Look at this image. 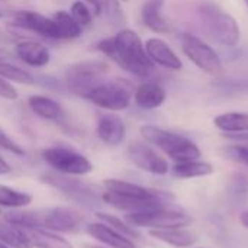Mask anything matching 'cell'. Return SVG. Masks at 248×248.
Segmentation results:
<instances>
[{
    "mask_svg": "<svg viewBox=\"0 0 248 248\" xmlns=\"http://www.w3.org/2000/svg\"><path fill=\"white\" fill-rule=\"evenodd\" d=\"M102 12H105L106 16H108V19L112 20L113 23H118L119 20L124 19L122 12H121V7H119V4L115 0H105L103 10Z\"/></svg>",
    "mask_w": 248,
    "mask_h": 248,
    "instance_id": "836d02e7",
    "label": "cell"
},
{
    "mask_svg": "<svg viewBox=\"0 0 248 248\" xmlns=\"http://www.w3.org/2000/svg\"><path fill=\"white\" fill-rule=\"evenodd\" d=\"M0 97L6 99V100H15L17 99V92L16 89L3 77H0Z\"/></svg>",
    "mask_w": 248,
    "mask_h": 248,
    "instance_id": "d590c367",
    "label": "cell"
},
{
    "mask_svg": "<svg viewBox=\"0 0 248 248\" xmlns=\"http://www.w3.org/2000/svg\"><path fill=\"white\" fill-rule=\"evenodd\" d=\"M45 212L13 209L4 215V221L19 228H44Z\"/></svg>",
    "mask_w": 248,
    "mask_h": 248,
    "instance_id": "484cf974",
    "label": "cell"
},
{
    "mask_svg": "<svg viewBox=\"0 0 248 248\" xmlns=\"http://www.w3.org/2000/svg\"><path fill=\"white\" fill-rule=\"evenodd\" d=\"M83 217L68 208H54L44 215V230L62 234H74L81 230Z\"/></svg>",
    "mask_w": 248,
    "mask_h": 248,
    "instance_id": "7c38bea8",
    "label": "cell"
},
{
    "mask_svg": "<svg viewBox=\"0 0 248 248\" xmlns=\"http://www.w3.org/2000/svg\"><path fill=\"white\" fill-rule=\"evenodd\" d=\"M150 235L164 244L177 248L193 247L198 241L196 235L186 228H169V230H150Z\"/></svg>",
    "mask_w": 248,
    "mask_h": 248,
    "instance_id": "44dd1931",
    "label": "cell"
},
{
    "mask_svg": "<svg viewBox=\"0 0 248 248\" xmlns=\"http://www.w3.org/2000/svg\"><path fill=\"white\" fill-rule=\"evenodd\" d=\"M96 49L135 77L147 78L154 71V62L150 60L140 35L131 29H122L115 36L99 41Z\"/></svg>",
    "mask_w": 248,
    "mask_h": 248,
    "instance_id": "6da1fadb",
    "label": "cell"
},
{
    "mask_svg": "<svg viewBox=\"0 0 248 248\" xmlns=\"http://www.w3.org/2000/svg\"><path fill=\"white\" fill-rule=\"evenodd\" d=\"M240 222H241V225H243L244 228H247L248 230V211L241 212V215H240Z\"/></svg>",
    "mask_w": 248,
    "mask_h": 248,
    "instance_id": "f35d334b",
    "label": "cell"
},
{
    "mask_svg": "<svg viewBox=\"0 0 248 248\" xmlns=\"http://www.w3.org/2000/svg\"><path fill=\"white\" fill-rule=\"evenodd\" d=\"M0 148H3V150H6V151H9V153L15 154V155H23V154H25L23 148H22L20 145H17V144H16L4 131H1V129H0Z\"/></svg>",
    "mask_w": 248,
    "mask_h": 248,
    "instance_id": "e575fe53",
    "label": "cell"
},
{
    "mask_svg": "<svg viewBox=\"0 0 248 248\" xmlns=\"http://www.w3.org/2000/svg\"><path fill=\"white\" fill-rule=\"evenodd\" d=\"M124 1H126V0H124Z\"/></svg>",
    "mask_w": 248,
    "mask_h": 248,
    "instance_id": "f6af8a7d",
    "label": "cell"
},
{
    "mask_svg": "<svg viewBox=\"0 0 248 248\" xmlns=\"http://www.w3.org/2000/svg\"><path fill=\"white\" fill-rule=\"evenodd\" d=\"M140 132L147 142L155 145L176 163L199 160L201 157L199 147L182 135L166 131L155 125H144L141 126Z\"/></svg>",
    "mask_w": 248,
    "mask_h": 248,
    "instance_id": "3957f363",
    "label": "cell"
},
{
    "mask_svg": "<svg viewBox=\"0 0 248 248\" xmlns=\"http://www.w3.org/2000/svg\"><path fill=\"white\" fill-rule=\"evenodd\" d=\"M32 195L15 190L9 186L0 185V206L12 208V209H20L32 203Z\"/></svg>",
    "mask_w": 248,
    "mask_h": 248,
    "instance_id": "83f0119b",
    "label": "cell"
},
{
    "mask_svg": "<svg viewBox=\"0 0 248 248\" xmlns=\"http://www.w3.org/2000/svg\"><path fill=\"white\" fill-rule=\"evenodd\" d=\"M106 73L108 64L103 60L80 61L67 67L64 73V83L73 94L86 99L87 94L102 83Z\"/></svg>",
    "mask_w": 248,
    "mask_h": 248,
    "instance_id": "277c9868",
    "label": "cell"
},
{
    "mask_svg": "<svg viewBox=\"0 0 248 248\" xmlns=\"http://www.w3.org/2000/svg\"><path fill=\"white\" fill-rule=\"evenodd\" d=\"M0 248H10V247H9V246H6L4 243H1V241H0Z\"/></svg>",
    "mask_w": 248,
    "mask_h": 248,
    "instance_id": "60d3db41",
    "label": "cell"
},
{
    "mask_svg": "<svg viewBox=\"0 0 248 248\" xmlns=\"http://www.w3.org/2000/svg\"><path fill=\"white\" fill-rule=\"evenodd\" d=\"M246 1V4H247V7H248V0H244Z\"/></svg>",
    "mask_w": 248,
    "mask_h": 248,
    "instance_id": "b9f144b4",
    "label": "cell"
},
{
    "mask_svg": "<svg viewBox=\"0 0 248 248\" xmlns=\"http://www.w3.org/2000/svg\"><path fill=\"white\" fill-rule=\"evenodd\" d=\"M134 100L137 106L145 110L157 109L166 102V90L154 81L141 83L134 92Z\"/></svg>",
    "mask_w": 248,
    "mask_h": 248,
    "instance_id": "d6986e66",
    "label": "cell"
},
{
    "mask_svg": "<svg viewBox=\"0 0 248 248\" xmlns=\"http://www.w3.org/2000/svg\"><path fill=\"white\" fill-rule=\"evenodd\" d=\"M96 217H97L99 219H102L103 224L112 227L115 231L121 232L122 235H125V237H128V238H140V234H138V232L134 230V227L129 225L126 221H122V219H119V218L115 217V215H109V214H103V212H97Z\"/></svg>",
    "mask_w": 248,
    "mask_h": 248,
    "instance_id": "4dcf8cb0",
    "label": "cell"
},
{
    "mask_svg": "<svg viewBox=\"0 0 248 248\" xmlns=\"http://www.w3.org/2000/svg\"><path fill=\"white\" fill-rule=\"evenodd\" d=\"M31 248H73L70 241L44 228H20Z\"/></svg>",
    "mask_w": 248,
    "mask_h": 248,
    "instance_id": "ffe728a7",
    "label": "cell"
},
{
    "mask_svg": "<svg viewBox=\"0 0 248 248\" xmlns=\"http://www.w3.org/2000/svg\"><path fill=\"white\" fill-rule=\"evenodd\" d=\"M144 46H145V51H147L150 60L154 64L164 67L167 70H171V71H179L182 68L180 58L177 57V54L171 49V46L166 41H163L160 38H150Z\"/></svg>",
    "mask_w": 248,
    "mask_h": 248,
    "instance_id": "9a60e30c",
    "label": "cell"
},
{
    "mask_svg": "<svg viewBox=\"0 0 248 248\" xmlns=\"http://www.w3.org/2000/svg\"><path fill=\"white\" fill-rule=\"evenodd\" d=\"M128 157L138 169L151 174L164 176L170 170L167 160L144 142L131 144L128 148Z\"/></svg>",
    "mask_w": 248,
    "mask_h": 248,
    "instance_id": "8fae6325",
    "label": "cell"
},
{
    "mask_svg": "<svg viewBox=\"0 0 248 248\" xmlns=\"http://www.w3.org/2000/svg\"><path fill=\"white\" fill-rule=\"evenodd\" d=\"M12 171L10 166L7 164V161L0 155V176H4V174H9Z\"/></svg>",
    "mask_w": 248,
    "mask_h": 248,
    "instance_id": "74e56055",
    "label": "cell"
},
{
    "mask_svg": "<svg viewBox=\"0 0 248 248\" xmlns=\"http://www.w3.org/2000/svg\"><path fill=\"white\" fill-rule=\"evenodd\" d=\"M214 125L224 134H240L248 131V113L227 112L214 119Z\"/></svg>",
    "mask_w": 248,
    "mask_h": 248,
    "instance_id": "d4e9b609",
    "label": "cell"
},
{
    "mask_svg": "<svg viewBox=\"0 0 248 248\" xmlns=\"http://www.w3.org/2000/svg\"><path fill=\"white\" fill-rule=\"evenodd\" d=\"M103 187L108 192L124 195V196H131V198H138V199L164 201V199L170 198V195H167L164 192L148 189V187H144V186H140V185H135L131 182L119 180V179H106L103 182Z\"/></svg>",
    "mask_w": 248,
    "mask_h": 248,
    "instance_id": "5bb4252c",
    "label": "cell"
},
{
    "mask_svg": "<svg viewBox=\"0 0 248 248\" xmlns=\"http://www.w3.org/2000/svg\"><path fill=\"white\" fill-rule=\"evenodd\" d=\"M92 248H100V247H92Z\"/></svg>",
    "mask_w": 248,
    "mask_h": 248,
    "instance_id": "ee69618b",
    "label": "cell"
},
{
    "mask_svg": "<svg viewBox=\"0 0 248 248\" xmlns=\"http://www.w3.org/2000/svg\"><path fill=\"white\" fill-rule=\"evenodd\" d=\"M103 202L110 205L112 208H116L119 211H125L128 214L132 212H141V211H148L158 208L163 203V201H151V199H138V198H131V196H124L112 192H103L102 195Z\"/></svg>",
    "mask_w": 248,
    "mask_h": 248,
    "instance_id": "e0dca14e",
    "label": "cell"
},
{
    "mask_svg": "<svg viewBox=\"0 0 248 248\" xmlns=\"http://www.w3.org/2000/svg\"><path fill=\"white\" fill-rule=\"evenodd\" d=\"M125 124L119 116L113 113H102L97 116L96 135L103 144L109 147H116L122 144V141L125 140Z\"/></svg>",
    "mask_w": 248,
    "mask_h": 248,
    "instance_id": "4fadbf2b",
    "label": "cell"
},
{
    "mask_svg": "<svg viewBox=\"0 0 248 248\" xmlns=\"http://www.w3.org/2000/svg\"><path fill=\"white\" fill-rule=\"evenodd\" d=\"M131 87L125 80L102 81L89 94L87 100L106 110H125L131 103Z\"/></svg>",
    "mask_w": 248,
    "mask_h": 248,
    "instance_id": "52a82bcc",
    "label": "cell"
},
{
    "mask_svg": "<svg viewBox=\"0 0 248 248\" xmlns=\"http://www.w3.org/2000/svg\"><path fill=\"white\" fill-rule=\"evenodd\" d=\"M71 16L77 20L78 25L81 26H89L92 25L93 20V15L92 10L89 9V6L86 3H83L81 0H77L71 4Z\"/></svg>",
    "mask_w": 248,
    "mask_h": 248,
    "instance_id": "1f68e13d",
    "label": "cell"
},
{
    "mask_svg": "<svg viewBox=\"0 0 248 248\" xmlns=\"http://www.w3.org/2000/svg\"><path fill=\"white\" fill-rule=\"evenodd\" d=\"M1 16H3V13H1V10H0V17H1Z\"/></svg>",
    "mask_w": 248,
    "mask_h": 248,
    "instance_id": "7bdbcfd3",
    "label": "cell"
},
{
    "mask_svg": "<svg viewBox=\"0 0 248 248\" xmlns=\"http://www.w3.org/2000/svg\"><path fill=\"white\" fill-rule=\"evenodd\" d=\"M164 0H145L141 9V17L144 25L155 33H166L170 29L161 12Z\"/></svg>",
    "mask_w": 248,
    "mask_h": 248,
    "instance_id": "7402d4cb",
    "label": "cell"
},
{
    "mask_svg": "<svg viewBox=\"0 0 248 248\" xmlns=\"http://www.w3.org/2000/svg\"><path fill=\"white\" fill-rule=\"evenodd\" d=\"M41 179L44 183L55 187L64 196H67L73 202H77L78 205L93 208V206H99L100 202H103V198H102L103 192L100 193L97 186H92L81 180L67 177V174L48 173V174H44Z\"/></svg>",
    "mask_w": 248,
    "mask_h": 248,
    "instance_id": "5b68a950",
    "label": "cell"
},
{
    "mask_svg": "<svg viewBox=\"0 0 248 248\" xmlns=\"http://www.w3.org/2000/svg\"><path fill=\"white\" fill-rule=\"evenodd\" d=\"M0 77H3L7 81H15L25 86L35 84V77L31 73L6 60H0Z\"/></svg>",
    "mask_w": 248,
    "mask_h": 248,
    "instance_id": "f1b7e54d",
    "label": "cell"
},
{
    "mask_svg": "<svg viewBox=\"0 0 248 248\" xmlns=\"http://www.w3.org/2000/svg\"><path fill=\"white\" fill-rule=\"evenodd\" d=\"M190 248H192V247H190Z\"/></svg>",
    "mask_w": 248,
    "mask_h": 248,
    "instance_id": "bcb514c9",
    "label": "cell"
},
{
    "mask_svg": "<svg viewBox=\"0 0 248 248\" xmlns=\"http://www.w3.org/2000/svg\"><path fill=\"white\" fill-rule=\"evenodd\" d=\"M214 173V166L201 160H190L176 163L171 167V174L177 179H196L211 176Z\"/></svg>",
    "mask_w": 248,
    "mask_h": 248,
    "instance_id": "cb8c5ba5",
    "label": "cell"
},
{
    "mask_svg": "<svg viewBox=\"0 0 248 248\" xmlns=\"http://www.w3.org/2000/svg\"><path fill=\"white\" fill-rule=\"evenodd\" d=\"M28 105L36 116L46 119V121H55L62 115V109H61L60 103L48 96H44V94L31 96L28 99Z\"/></svg>",
    "mask_w": 248,
    "mask_h": 248,
    "instance_id": "603a6c76",
    "label": "cell"
},
{
    "mask_svg": "<svg viewBox=\"0 0 248 248\" xmlns=\"http://www.w3.org/2000/svg\"><path fill=\"white\" fill-rule=\"evenodd\" d=\"M86 1L93 7V10H94V13H96V15H100V13H102L105 0H86Z\"/></svg>",
    "mask_w": 248,
    "mask_h": 248,
    "instance_id": "8d00e7d4",
    "label": "cell"
},
{
    "mask_svg": "<svg viewBox=\"0 0 248 248\" xmlns=\"http://www.w3.org/2000/svg\"><path fill=\"white\" fill-rule=\"evenodd\" d=\"M225 155L235 163L248 166V147L246 145H230L225 148Z\"/></svg>",
    "mask_w": 248,
    "mask_h": 248,
    "instance_id": "d6a6232c",
    "label": "cell"
},
{
    "mask_svg": "<svg viewBox=\"0 0 248 248\" xmlns=\"http://www.w3.org/2000/svg\"><path fill=\"white\" fill-rule=\"evenodd\" d=\"M7 55H9V54H7L4 49H1V48H0V60H6V58H7Z\"/></svg>",
    "mask_w": 248,
    "mask_h": 248,
    "instance_id": "ab89813d",
    "label": "cell"
},
{
    "mask_svg": "<svg viewBox=\"0 0 248 248\" xmlns=\"http://www.w3.org/2000/svg\"><path fill=\"white\" fill-rule=\"evenodd\" d=\"M16 55L22 62L28 64L29 67H45L51 61L49 49L44 44L32 39L17 42Z\"/></svg>",
    "mask_w": 248,
    "mask_h": 248,
    "instance_id": "2e32d148",
    "label": "cell"
},
{
    "mask_svg": "<svg viewBox=\"0 0 248 248\" xmlns=\"http://www.w3.org/2000/svg\"><path fill=\"white\" fill-rule=\"evenodd\" d=\"M12 26L29 31L32 33H36L46 39H60L58 28H57V23L54 22V19L46 17L38 12H32V10L15 12Z\"/></svg>",
    "mask_w": 248,
    "mask_h": 248,
    "instance_id": "30bf717a",
    "label": "cell"
},
{
    "mask_svg": "<svg viewBox=\"0 0 248 248\" xmlns=\"http://www.w3.org/2000/svg\"><path fill=\"white\" fill-rule=\"evenodd\" d=\"M0 241L12 248H31L25 240L19 227H15L9 222H0Z\"/></svg>",
    "mask_w": 248,
    "mask_h": 248,
    "instance_id": "f546056e",
    "label": "cell"
},
{
    "mask_svg": "<svg viewBox=\"0 0 248 248\" xmlns=\"http://www.w3.org/2000/svg\"><path fill=\"white\" fill-rule=\"evenodd\" d=\"M42 158L57 173L67 176H84L93 170L92 163L83 154L64 147L45 148L42 151Z\"/></svg>",
    "mask_w": 248,
    "mask_h": 248,
    "instance_id": "ba28073f",
    "label": "cell"
},
{
    "mask_svg": "<svg viewBox=\"0 0 248 248\" xmlns=\"http://www.w3.org/2000/svg\"><path fill=\"white\" fill-rule=\"evenodd\" d=\"M125 221L132 227H145L151 230H169V228H185L190 224V218L176 209L161 205L154 209L132 212L125 215Z\"/></svg>",
    "mask_w": 248,
    "mask_h": 248,
    "instance_id": "8992f818",
    "label": "cell"
},
{
    "mask_svg": "<svg viewBox=\"0 0 248 248\" xmlns=\"http://www.w3.org/2000/svg\"><path fill=\"white\" fill-rule=\"evenodd\" d=\"M182 49L185 55L203 73L211 76L222 73V61L219 55L201 38L192 33H185L182 38Z\"/></svg>",
    "mask_w": 248,
    "mask_h": 248,
    "instance_id": "9c48e42d",
    "label": "cell"
},
{
    "mask_svg": "<svg viewBox=\"0 0 248 248\" xmlns=\"http://www.w3.org/2000/svg\"><path fill=\"white\" fill-rule=\"evenodd\" d=\"M86 232L92 238L97 240L99 243L112 248H137L131 238L122 235L121 232L115 231L112 227H109L103 222H96V224L87 225Z\"/></svg>",
    "mask_w": 248,
    "mask_h": 248,
    "instance_id": "ac0fdd59",
    "label": "cell"
},
{
    "mask_svg": "<svg viewBox=\"0 0 248 248\" xmlns=\"http://www.w3.org/2000/svg\"><path fill=\"white\" fill-rule=\"evenodd\" d=\"M57 23L60 39H77L81 35L83 26L77 23V20L71 16V13L65 10H58L52 16Z\"/></svg>",
    "mask_w": 248,
    "mask_h": 248,
    "instance_id": "4316f807",
    "label": "cell"
},
{
    "mask_svg": "<svg viewBox=\"0 0 248 248\" xmlns=\"http://www.w3.org/2000/svg\"><path fill=\"white\" fill-rule=\"evenodd\" d=\"M202 31L212 41L224 46H235L240 41L241 31L238 22L224 9L215 4H202L198 9Z\"/></svg>",
    "mask_w": 248,
    "mask_h": 248,
    "instance_id": "7a4b0ae2",
    "label": "cell"
}]
</instances>
